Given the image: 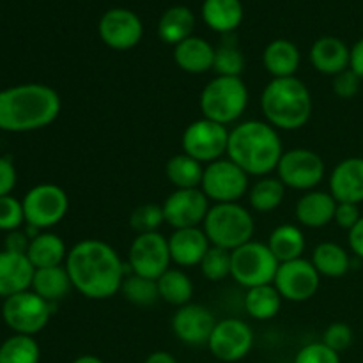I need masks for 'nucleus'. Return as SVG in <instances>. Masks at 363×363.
I'll return each mask as SVG.
<instances>
[{"instance_id":"obj_1","label":"nucleus","mask_w":363,"mask_h":363,"mask_svg":"<svg viewBox=\"0 0 363 363\" xmlns=\"http://www.w3.org/2000/svg\"><path fill=\"white\" fill-rule=\"evenodd\" d=\"M64 266L74 289L89 300L116 296L126 279V264L116 248L101 240H84L74 245Z\"/></svg>"},{"instance_id":"obj_2","label":"nucleus","mask_w":363,"mask_h":363,"mask_svg":"<svg viewBox=\"0 0 363 363\" xmlns=\"http://www.w3.org/2000/svg\"><path fill=\"white\" fill-rule=\"evenodd\" d=\"M59 92L45 84H21L0 91V130L27 133L50 126L59 117Z\"/></svg>"},{"instance_id":"obj_3","label":"nucleus","mask_w":363,"mask_h":363,"mask_svg":"<svg viewBox=\"0 0 363 363\" xmlns=\"http://www.w3.org/2000/svg\"><path fill=\"white\" fill-rule=\"evenodd\" d=\"M284 152L279 130L266 121H245L229 135L227 158L248 176L266 177L277 170Z\"/></svg>"},{"instance_id":"obj_4","label":"nucleus","mask_w":363,"mask_h":363,"mask_svg":"<svg viewBox=\"0 0 363 363\" xmlns=\"http://www.w3.org/2000/svg\"><path fill=\"white\" fill-rule=\"evenodd\" d=\"M261 110L275 130H300L312 117V94L300 78H273L261 94Z\"/></svg>"},{"instance_id":"obj_5","label":"nucleus","mask_w":363,"mask_h":363,"mask_svg":"<svg viewBox=\"0 0 363 363\" xmlns=\"http://www.w3.org/2000/svg\"><path fill=\"white\" fill-rule=\"evenodd\" d=\"M206 236L213 247L233 252L252 241L255 233V222L252 213L238 202L215 204L208 211L202 223Z\"/></svg>"},{"instance_id":"obj_6","label":"nucleus","mask_w":363,"mask_h":363,"mask_svg":"<svg viewBox=\"0 0 363 363\" xmlns=\"http://www.w3.org/2000/svg\"><path fill=\"white\" fill-rule=\"evenodd\" d=\"M199 105L202 117L227 126L247 110L248 89L241 77H216L202 89Z\"/></svg>"},{"instance_id":"obj_7","label":"nucleus","mask_w":363,"mask_h":363,"mask_svg":"<svg viewBox=\"0 0 363 363\" xmlns=\"http://www.w3.org/2000/svg\"><path fill=\"white\" fill-rule=\"evenodd\" d=\"M230 277L247 289L273 284L280 266L268 243L254 240L230 252Z\"/></svg>"},{"instance_id":"obj_8","label":"nucleus","mask_w":363,"mask_h":363,"mask_svg":"<svg viewBox=\"0 0 363 363\" xmlns=\"http://www.w3.org/2000/svg\"><path fill=\"white\" fill-rule=\"evenodd\" d=\"M53 303L43 300L34 291H23L6 298L2 305V318L6 325L18 335L34 337L52 318Z\"/></svg>"},{"instance_id":"obj_9","label":"nucleus","mask_w":363,"mask_h":363,"mask_svg":"<svg viewBox=\"0 0 363 363\" xmlns=\"http://www.w3.org/2000/svg\"><path fill=\"white\" fill-rule=\"evenodd\" d=\"M25 223L35 229H50L64 220L69 211V197L53 183H41L27 191L21 201Z\"/></svg>"},{"instance_id":"obj_10","label":"nucleus","mask_w":363,"mask_h":363,"mask_svg":"<svg viewBox=\"0 0 363 363\" xmlns=\"http://www.w3.org/2000/svg\"><path fill=\"white\" fill-rule=\"evenodd\" d=\"M229 135L227 126L202 117L188 124L184 130L181 138L183 152L201 163H213L227 155Z\"/></svg>"},{"instance_id":"obj_11","label":"nucleus","mask_w":363,"mask_h":363,"mask_svg":"<svg viewBox=\"0 0 363 363\" xmlns=\"http://www.w3.org/2000/svg\"><path fill=\"white\" fill-rule=\"evenodd\" d=\"M201 190L215 204L238 202L248 191V174L233 160H216L204 167Z\"/></svg>"},{"instance_id":"obj_12","label":"nucleus","mask_w":363,"mask_h":363,"mask_svg":"<svg viewBox=\"0 0 363 363\" xmlns=\"http://www.w3.org/2000/svg\"><path fill=\"white\" fill-rule=\"evenodd\" d=\"M325 160L318 152L298 147L284 152L277 167V174L286 188L312 191L325 179Z\"/></svg>"},{"instance_id":"obj_13","label":"nucleus","mask_w":363,"mask_h":363,"mask_svg":"<svg viewBox=\"0 0 363 363\" xmlns=\"http://www.w3.org/2000/svg\"><path fill=\"white\" fill-rule=\"evenodd\" d=\"M169 240L162 233L137 234L128 252V268L135 275L158 280L170 268Z\"/></svg>"},{"instance_id":"obj_14","label":"nucleus","mask_w":363,"mask_h":363,"mask_svg":"<svg viewBox=\"0 0 363 363\" xmlns=\"http://www.w3.org/2000/svg\"><path fill=\"white\" fill-rule=\"evenodd\" d=\"M254 342L255 337L250 325L241 319L229 318L216 321L208 347L216 360L236 363L250 354V351L254 350Z\"/></svg>"},{"instance_id":"obj_15","label":"nucleus","mask_w":363,"mask_h":363,"mask_svg":"<svg viewBox=\"0 0 363 363\" xmlns=\"http://www.w3.org/2000/svg\"><path fill=\"white\" fill-rule=\"evenodd\" d=\"M319 284H321V275L314 268L312 261L303 257L282 262L273 280V286L277 287L280 296L293 303H303L315 296Z\"/></svg>"},{"instance_id":"obj_16","label":"nucleus","mask_w":363,"mask_h":363,"mask_svg":"<svg viewBox=\"0 0 363 363\" xmlns=\"http://www.w3.org/2000/svg\"><path fill=\"white\" fill-rule=\"evenodd\" d=\"M209 202L211 201L201 188L172 191L162 204L165 223H169L174 230L199 227L204 223L208 211L211 209Z\"/></svg>"},{"instance_id":"obj_17","label":"nucleus","mask_w":363,"mask_h":363,"mask_svg":"<svg viewBox=\"0 0 363 363\" xmlns=\"http://www.w3.org/2000/svg\"><path fill=\"white\" fill-rule=\"evenodd\" d=\"M98 32L101 41L108 48L119 50H131L140 43L144 35V25L142 20L128 9H110L101 16L98 25Z\"/></svg>"},{"instance_id":"obj_18","label":"nucleus","mask_w":363,"mask_h":363,"mask_svg":"<svg viewBox=\"0 0 363 363\" xmlns=\"http://www.w3.org/2000/svg\"><path fill=\"white\" fill-rule=\"evenodd\" d=\"M216 326L215 315L208 307L188 303L177 308L172 318V332L186 346H208Z\"/></svg>"},{"instance_id":"obj_19","label":"nucleus","mask_w":363,"mask_h":363,"mask_svg":"<svg viewBox=\"0 0 363 363\" xmlns=\"http://www.w3.org/2000/svg\"><path fill=\"white\" fill-rule=\"evenodd\" d=\"M330 194L337 202H363V158H346L330 174Z\"/></svg>"},{"instance_id":"obj_20","label":"nucleus","mask_w":363,"mask_h":363,"mask_svg":"<svg viewBox=\"0 0 363 363\" xmlns=\"http://www.w3.org/2000/svg\"><path fill=\"white\" fill-rule=\"evenodd\" d=\"M209 243L204 229L190 227V229H177L169 238V250L172 262L181 268L199 266L204 255L208 254Z\"/></svg>"},{"instance_id":"obj_21","label":"nucleus","mask_w":363,"mask_h":363,"mask_svg":"<svg viewBox=\"0 0 363 363\" xmlns=\"http://www.w3.org/2000/svg\"><path fill=\"white\" fill-rule=\"evenodd\" d=\"M35 268L25 254L0 252V296L9 298L32 287Z\"/></svg>"},{"instance_id":"obj_22","label":"nucleus","mask_w":363,"mask_h":363,"mask_svg":"<svg viewBox=\"0 0 363 363\" xmlns=\"http://www.w3.org/2000/svg\"><path fill=\"white\" fill-rule=\"evenodd\" d=\"M311 62L318 73L326 77H337L350 69L351 48L339 38L325 35L319 38L311 48Z\"/></svg>"},{"instance_id":"obj_23","label":"nucleus","mask_w":363,"mask_h":363,"mask_svg":"<svg viewBox=\"0 0 363 363\" xmlns=\"http://www.w3.org/2000/svg\"><path fill=\"white\" fill-rule=\"evenodd\" d=\"M339 202L330 191H305L303 197L296 202V220L311 229H321L335 218V209Z\"/></svg>"},{"instance_id":"obj_24","label":"nucleus","mask_w":363,"mask_h":363,"mask_svg":"<svg viewBox=\"0 0 363 363\" xmlns=\"http://www.w3.org/2000/svg\"><path fill=\"white\" fill-rule=\"evenodd\" d=\"M174 60L184 73L204 74L213 69L215 48L206 39L191 35L174 48Z\"/></svg>"},{"instance_id":"obj_25","label":"nucleus","mask_w":363,"mask_h":363,"mask_svg":"<svg viewBox=\"0 0 363 363\" xmlns=\"http://www.w3.org/2000/svg\"><path fill=\"white\" fill-rule=\"evenodd\" d=\"M300 50L293 41L275 39L262 52V64L273 78H289L300 67Z\"/></svg>"},{"instance_id":"obj_26","label":"nucleus","mask_w":363,"mask_h":363,"mask_svg":"<svg viewBox=\"0 0 363 363\" xmlns=\"http://www.w3.org/2000/svg\"><path fill=\"white\" fill-rule=\"evenodd\" d=\"M202 18L211 30L229 34L243 21V6L240 0H204Z\"/></svg>"},{"instance_id":"obj_27","label":"nucleus","mask_w":363,"mask_h":363,"mask_svg":"<svg viewBox=\"0 0 363 363\" xmlns=\"http://www.w3.org/2000/svg\"><path fill=\"white\" fill-rule=\"evenodd\" d=\"M27 257L35 269L62 266V262L67 257L66 243L57 234L41 233L28 245Z\"/></svg>"},{"instance_id":"obj_28","label":"nucleus","mask_w":363,"mask_h":363,"mask_svg":"<svg viewBox=\"0 0 363 363\" xmlns=\"http://www.w3.org/2000/svg\"><path fill=\"white\" fill-rule=\"evenodd\" d=\"M73 284L66 266H53V268H39L34 272L32 279V291L43 300L50 303H57L67 296Z\"/></svg>"},{"instance_id":"obj_29","label":"nucleus","mask_w":363,"mask_h":363,"mask_svg":"<svg viewBox=\"0 0 363 363\" xmlns=\"http://www.w3.org/2000/svg\"><path fill=\"white\" fill-rule=\"evenodd\" d=\"M195 28V16L188 7L176 6L163 13L158 23V35L167 45L177 46L184 39L191 38Z\"/></svg>"},{"instance_id":"obj_30","label":"nucleus","mask_w":363,"mask_h":363,"mask_svg":"<svg viewBox=\"0 0 363 363\" xmlns=\"http://www.w3.org/2000/svg\"><path fill=\"white\" fill-rule=\"evenodd\" d=\"M284 298L273 284L252 287L245 294V311L255 321H269L282 311Z\"/></svg>"},{"instance_id":"obj_31","label":"nucleus","mask_w":363,"mask_h":363,"mask_svg":"<svg viewBox=\"0 0 363 363\" xmlns=\"http://www.w3.org/2000/svg\"><path fill=\"white\" fill-rule=\"evenodd\" d=\"M312 264L321 277L340 279L350 272L351 259L346 248L332 241H325V243H319L312 252Z\"/></svg>"},{"instance_id":"obj_32","label":"nucleus","mask_w":363,"mask_h":363,"mask_svg":"<svg viewBox=\"0 0 363 363\" xmlns=\"http://www.w3.org/2000/svg\"><path fill=\"white\" fill-rule=\"evenodd\" d=\"M268 247L277 257V261L282 264V262L294 261V259H300L303 255L305 236L300 227L293 225V223H284L269 234Z\"/></svg>"},{"instance_id":"obj_33","label":"nucleus","mask_w":363,"mask_h":363,"mask_svg":"<svg viewBox=\"0 0 363 363\" xmlns=\"http://www.w3.org/2000/svg\"><path fill=\"white\" fill-rule=\"evenodd\" d=\"M160 300L174 307H184L194 298V282L179 268H169L158 280Z\"/></svg>"},{"instance_id":"obj_34","label":"nucleus","mask_w":363,"mask_h":363,"mask_svg":"<svg viewBox=\"0 0 363 363\" xmlns=\"http://www.w3.org/2000/svg\"><path fill=\"white\" fill-rule=\"evenodd\" d=\"M165 176L176 190H191L201 188L202 177H204V167L191 156L181 155L172 156L165 165Z\"/></svg>"},{"instance_id":"obj_35","label":"nucleus","mask_w":363,"mask_h":363,"mask_svg":"<svg viewBox=\"0 0 363 363\" xmlns=\"http://www.w3.org/2000/svg\"><path fill=\"white\" fill-rule=\"evenodd\" d=\"M286 197V186L279 177H261L248 191V202L257 213H272Z\"/></svg>"},{"instance_id":"obj_36","label":"nucleus","mask_w":363,"mask_h":363,"mask_svg":"<svg viewBox=\"0 0 363 363\" xmlns=\"http://www.w3.org/2000/svg\"><path fill=\"white\" fill-rule=\"evenodd\" d=\"M41 350L34 337L13 335L0 346V363H39Z\"/></svg>"},{"instance_id":"obj_37","label":"nucleus","mask_w":363,"mask_h":363,"mask_svg":"<svg viewBox=\"0 0 363 363\" xmlns=\"http://www.w3.org/2000/svg\"><path fill=\"white\" fill-rule=\"evenodd\" d=\"M121 293L131 305H137V307H151L156 301H160L156 280L145 279V277L135 275V273H130L124 279Z\"/></svg>"},{"instance_id":"obj_38","label":"nucleus","mask_w":363,"mask_h":363,"mask_svg":"<svg viewBox=\"0 0 363 363\" xmlns=\"http://www.w3.org/2000/svg\"><path fill=\"white\" fill-rule=\"evenodd\" d=\"M230 264H233L230 252L211 245L199 266H201L204 279H208L209 282H222L227 277H230Z\"/></svg>"},{"instance_id":"obj_39","label":"nucleus","mask_w":363,"mask_h":363,"mask_svg":"<svg viewBox=\"0 0 363 363\" xmlns=\"http://www.w3.org/2000/svg\"><path fill=\"white\" fill-rule=\"evenodd\" d=\"M213 69L218 77H241L245 69V57L241 50L233 43H223L215 48V64Z\"/></svg>"},{"instance_id":"obj_40","label":"nucleus","mask_w":363,"mask_h":363,"mask_svg":"<svg viewBox=\"0 0 363 363\" xmlns=\"http://www.w3.org/2000/svg\"><path fill=\"white\" fill-rule=\"evenodd\" d=\"M163 223H165V216L160 204H142L131 211L130 225L137 234L160 233V227Z\"/></svg>"},{"instance_id":"obj_41","label":"nucleus","mask_w":363,"mask_h":363,"mask_svg":"<svg viewBox=\"0 0 363 363\" xmlns=\"http://www.w3.org/2000/svg\"><path fill=\"white\" fill-rule=\"evenodd\" d=\"M25 222L23 204L18 199L6 195L0 197V230L13 233L18 230Z\"/></svg>"},{"instance_id":"obj_42","label":"nucleus","mask_w":363,"mask_h":363,"mask_svg":"<svg viewBox=\"0 0 363 363\" xmlns=\"http://www.w3.org/2000/svg\"><path fill=\"white\" fill-rule=\"evenodd\" d=\"M354 340V333L351 330L350 325L346 323H332L328 328L323 333V340L330 350H333L335 353H342V351L350 350L351 344Z\"/></svg>"},{"instance_id":"obj_43","label":"nucleus","mask_w":363,"mask_h":363,"mask_svg":"<svg viewBox=\"0 0 363 363\" xmlns=\"http://www.w3.org/2000/svg\"><path fill=\"white\" fill-rule=\"evenodd\" d=\"M294 363H340V354L325 342H312L298 351Z\"/></svg>"},{"instance_id":"obj_44","label":"nucleus","mask_w":363,"mask_h":363,"mask_svg":"<svg viewBox=\"0 0 363 363\" xmlns=\"http://www.w3.org/2000/svg\"><path fill=\"white\" fill-rule=\"evenodd\" d=\"M362 80L353 69H346L342 73H339L337 77H333L332 89L333 94L340 99H351L358 94L360 91Z\"/></svg>"},{"instance_id":"obj_45","label":"nucleus","mask_w":363,"mask_h":363,"mask_svg":"<svg viewBox=\"0 0 363 363\" xmlns=\"http://www.w3.org/2000/svg\"><path fill=\"white\" fill-rule=\"evenodd\" d=\"M362 215L358 204H350V202H339L335 209V218L333 222L340 227V229L347 230L350 233L358 222H360Z\"/></svg>"},{"instance_id":"obj_46","label":"nucleus","mask_w":363,"mask_h":363,"mask_svg":"<svg viewBox=\"0 0 363 363\" xmlns=\"http://www.w3.org/2000/svg\"><path fill=\"white\" fill-rule=\"evenodd\" d=\"M16 169L9 158L0 156V197L11 195L13 188L16 186Z\"/></svg>"},{"instance_id":"obj_47","label":"nucleus","mask_w":363,"mask_h":363,"mask_svg":"<svg viewBox=\"0 0 363 363\" xmlns=\"http://www.w3.org/2000/svg\"><path fill=\"white\" fill-rule=\"evenodd\" d=\"M30 238L27 236V233L23 230H13V233H7L6 238V250L14 252V254H25L27 255L28 245H30Z\"/></svg>"},{"instance_id":"obj_48","label":"nucleus","mask_w":363,"mask_h":363,"mask_svg":"<svg viewBox=\"0 0 363 363\" xmlns=\"http://www.w3.org/2000/svg\"><path fill=\"white\" fill-rule=\"evenodd\" d=\"M350 248L358 259L363 261V216L360 218V222L350 230Z\"/></svg>"},{"instance_id":"obj_49","label":"nucleus","mask_w":363,"mask_h":363,"mask_svg":"<svg viewBox=\"0 0 363 363\" xmlns=\"http://www.w3.org/2000/svg\"><path fill=\"white\" fill-rule=\"evenodd\" d=\"M350 69H353L354 73L360 77V80L363 82V38L360 39V41L354 43V46L351 48Z\"/></svg>"},{"instance_id":"obj_50","label":"nucleus","mask_w":363,"mask_h":363,"mask_svg":"<svg viewBox=\"0 0 363 363\" xmlns=\"http://www.w3.org/2000/svg\"><path fill=\"white\" fill-rule=\"evenodd\" d=\"M144 363H179V362H177V358L174 357V354L167 353V351H155V353H151L147 358H145Z\"/></svg>"},{"instance_id":"obj_51","label":"nucleus","mask_w":363,"mask_h":363,"mask_svg":"<svg viewBox=\"0 0 363 363\" xmlns=\"http://www.w3.org/2000/svg\"><path fill=\"white\" fill-rule=\"evenodd\" d=\"M71 363H105L101 360V358L94 357V354H82V357L74 358Z\"/></svg>"}]
</instances>
